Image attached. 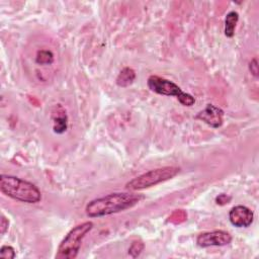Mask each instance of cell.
Listing matches in <instances>:
<instances>
[{"label":"cell","instance_id":"16","mask_svg":"<svg viewBox=\"0 0 259 259\" xmlns=\"http://www.w3.org/2000/svg\"><path fill=\"white\" fill-rule=\"evenodd\" d=\"M231 200H232V198L230 196H228V194L222 193V194H220L219 197L216 198V203H217L220 206H224V205L229 204L231 202Z\"/></svg>","mask_w":259,"mask_h":259},{"label":"cell","instance_id":"13","mask_svg":"<svg viewBox=\"0 0 259 259\" xmlns=\"http://www.w3.org/2000/svg\"><path fill=\"white\" fill-rule=\"evenodd\" d=\"M187 219V214L183 210H177L174 213H172L170 217L168 218L169 223L173 224H180Z\"/></svg>","mask_w":259,"mask_h":259},{"label":"cell","instance_id":"2","mask_svg":"<svg viewBox=\"0 0 259 259\" xmlns=\"http://www.w3.org/2000/svg\"><path fill=\"white\" fill-rule=\"evenodd\" d=\"M0 190L6 197L26 204H37L42 200L41 190L34 183L16 176H0Z\"/></svg>","mask_w":259,"mask_h":259},{"label":"cell","instance_id":"10","mask_svg":"<svg viewBox=\"0 0 259 259\" xmlns=\"http://www.w3.org/2000/svg\"><path fill=\"white\" fill-rule=\"evenodd\" d=\"M135 78H136L135 71L132 68L126 67L118 75L117 84L120 86V87H128V86L133 84Z\"/></svg>","mask_w":259,"mask_h":259},{"label":"cell","instance_id":"1","mask_svg":"<svg viewBox=\"0 0 259 259\" xmlns=\"http://www.w3.org/2000/svg\"><path fill=\"white\" fill-rule=\"evenodd\" d=\"M144 197L134 192H115L89 202L85 213L89 218H101L118 214L137 206Z\"/></svg>","mask_w":259,"mask_h":259},{"label":"cell","instance_id":"6","mask_svg":"<svg viewBox=\"0 0 259 259\" xmlns=\"http://www.w3.org/2000/svg\"><path fill=\"white\" fill-rule=\"evenodd\" d=\"M232 236L229 232L223 230H216L200 234L197 238L198 246L208 248L212 246H226L232 242Z\"/></svg>","mask_w":259,"mask_h":259},{"label":"cell","instance_id":"11","mask_svg":"<svg viewBox=\"0 0 259 259\" xmlns=\"http://www.w3.org/2000/svg\"><path fill=\"white\" fill-rule=\"evenodd\" d=\"M239 20V14L236 11H230L225 18L224 33L227 38H233L235 35V29Z\"/></svg>","mask_w":259,"mask_h":259},{"label":"cell","instance_id":"17","mask_svg":"<svg viewBox=\"0 0 259 259\" xmlns=\"http://www.w3.org/2000/svg\"><path fill=\"white\" fill-rule=\"evenodd\" d=\"M8 227H9V221L8 219L5 218L4 215H2L1 220H0V233H1V235H4L6 233Z\"/></svg>","mask_w":259,"mask_h":259},{"label":"cell","instance_id":"3","mask_svg":"<svg viewBox=\"0 0 259 259\" xmlns=\"http://www.w3.org/2000/svg\"><path fill=\"white\" fill-rule=\"evenodd\" d=\"M93 228L92 222H84L82 224L74 227L70 232L64 237V239L60 243L56 258L58 259H74L77 257L82 240L85 238Z\"/></svg>","mask_w":259,"mask_h":259},{"label":"cell","instance_id":"12","mask_svg":"<svg viewBox=\"0 0 259 259\" xmlns=\"http://www.w3.org/2000/svg\"><path fill=\"white\" fill-rule=\"evenodd\" d=\"M36 63L39 65H52L54 54L49 50H40L36 55Z\"/></svg>","mask_w":259,"mask_h":259},{"label":"cell","instance_id":"4","mask_svg":"<svg viewBox=\"0 0 259 259\" xmlns=\"http://www.w3.org/2000/svg\"><path fill=\"white\" fill-rule=\"evenodd\" d=\"M179 172L180 168L175 166H165L154 170H150L146 172V173L132 179L131 181H129L126 184V189L131 191H137L152 187L159 183L172 179L175 177Z\"/></svg>","mask_w":259,"mask_h":259},{"label":"cell","instance_id":"14","mask_svg":"<svg viewBox=\"0 0 259 259\" xmlns=\"http://www.w3.org/2000/svg\"><path fill=\"white\" fill-rule=\"evenodd\" d=\"M144 247H145V245L142 241H134L132 243L131 247H130V249H129V254L134 258L138 257L142 253V251L144 250Z\"/></svg>","mask_w":259,"mask_h":259},{"label":"cell","instance_id":"15","mask_svg":"<svg viewBox=\"0 0 259 259\" xmlns=\"http://www.w3.org/2000/svg\"><path fill=\"white\" fill-rule=\"evenodd\" d=\"M15 250L13 247L4 245L0 248V257L4 259H13L15 257Z\"/></svg>","mask_w":259,"mask_h":259},{"label":"cell","instance_id":"7","mask_svg":"<svg viewBox=\"0 0 259 259\" xmlns=\"http://www.w3.org/2000/svg\"><path fill=\"white\" fill-rule=\"evenodd\" d=\"M229 220L237 228H247L253 223L254 214L245 206H236L229 213Z\"/></svg>","mask_w":259,"mask_h":259},{"label":"cell","instance_id":"8","mask_svg":"<svg viewBox=\"0 0 259 259\" xmlns=\"http://www.w3.org/2000/svg\"><path fill=\"white\" fill-rule=\"evenodd\" d=\"M196 119L206 123L208 126L214 129H218L223 125L224 112L218 106L208 104L204 111L198 113Z\"/></svg>","mask_w":259,"mask_h":259},{"label":"cell","instance_id":"5","mask_svg":"<svg viewBox=\"0 0 259 259\" xmlns=\"http://www.w3.org/2000/svg\"><path fill=\"white\" fill-rule=\"evenodd\" d=\"M147 84L151 91L160 95L175 96L177 97L178 101L184 106H191L196 102L194 97L188 93L183 92L177 84L160 76H150L147 80Z\"/></svg>","mask_w":259,"mask_h":259},{"label":"cell","instance_id":"9","mask_svg":"<svg viewBox=\"0 0 259 259\" xmlns=\"http://www.w3.org/2000/svg\"><path fill=\"white\" fill-rule=\"evenodd\" d=\"M68 129V118L66 113L59 104V110H57V116L53 117V130L56 134H64Z\"/></svg>","mask_w":259,"mask_h":259},{"label":"cell","instance_id":"18","mask_svg":"<svg viewBox=\"0 0 259 259\" xmlns=\"http://www.w3.org/2000/svg\"><path fill=\"white\" fill-rule=\"evenodd\" d=\"M249 70L255 77H258V63L256 59H253L249 63Z\"/></svg>","mask_w":259,"mask_h":259}]
</instances>
